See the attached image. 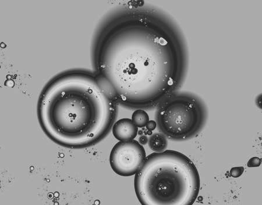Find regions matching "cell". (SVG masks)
<instances>
[{
  "instance_id": "12",
  "label": "cell",
  "mask_w": 262,
  "mask_h": 205,
  "mask_svg": "<svg viewBox=\"0 0 262 205\" xmlns=\"http://www.w3.org/2000/svg\"><path fill=\"white\" fill-rule=\"evenodd\" d=\"M148 141H149V139H148L147 136L145 135H142L140 138H139L138 142L142 145H144L148 142Z\"/></svg>"
},
{
  "instance_id": "6",
  "label": "cell",
  "mask_w": 262,
  "mask_h": 205,
  "mask_svg": "<svg viewBox=\"0 0 262 205\" xmlns=\"http://www.w3.org/2000/svg\"><path fill=\"white\" fill-rule=\"evenodd\" d=\"M112 130L115 138L122 142L133 140L138 134V127L128 118L118 119L114 123Z\"/></svg>"
},
{
  "instance_id": "9",
  "label": "cell",
  "mask_w": 262,
  "mask_h": 205,
  "mask_svg": "<svg viewBox=\"0 0 262 205\" xmlns=\"http://www.w3.org/2000/svg\"><path fill=\"white\" fill-rule=\"evenodd\" d=\"M244 172L243 167H235L230 170V175L232 177L236 178L242 176Z\"/></svg>"
},
{
  "instance_id": "11",
  "label": "cell",
  "mask_w": 262,
  "mask_h": 205,
  "mask_svg": "<svg viewBox=\"0 0 262 205\" xmlns=\"http://www.w3.org/2000/svg\"><path fill=\"white\" fill-rule=\"evenodd\" d=\"M158 127L157 122L154 120H149L146 126V129L149 131H154Z\"/></svg>"
},
{
  "instance_id": "7",
  "label": "cell",
  "mask_w": 262,
  "mask_h": 205,
  "mask_svg": "<svg viewBox=\"0 0 262 205\" xmlns=\"http://www.w3.org/2000/svg\"><path fill=\"white\" fill-rule=\"evenodd\" d=\"M149 147L154 152H162L166 150L168 146V140L166 136L162 132L152 134L149 141Z\"/></svg>"
},
{
  "instance_id": "5",
  "label": "cell",
  "mask_w": 262,
  "mask_h": 205,
  "mask_svg": "<svg viewBox=\"0 0 262 205\" xmlns=\"http://www.w3.org/2000/svg\"><path fill=\"white\" fill-rule=\"evenodd\" d=\"M144 147L137 140L119 141L112 149L109 162L118 176L130 177L136 174L146 157Z\"/></svg>"
},
{
  "instance_id": "2",
  "label": "cell",
  "mask_w": 262,
  "mask_h": 205,
  "mask_svg": "<svg viewBox=\"0 0 262 205\" xmlns=\"http://www.w3.org/2000/svg\"><path fill=\"white\" fill-rule=\"evenodd\" d=\"M117 104L96 74L71 71L56 77L42 91L38 118L55 143L82 149L98 143L108 133Z\"/></svg>"
},
{
  "instance_id": "1",
  "label": "cell",
  "mask_w": 262,
  "mask_h": 205,
  "mask_svg": "<svg viewBox=\"0 0 262 205\" xmlns=\"http://www.w3.org/2000/svg\"><path fill=\"white\" fill-rule=\"evenodd\" d=\"M96 75L120 104L150 109L183 80L185 54L180 33L157 11L131 8L107 21L94 49Z\"/></svg>"
},
{
  "instance_id": "10",
  "label": "cell",
  "mask_w": 262,
  "mask_h": 205,
  "mask_svg": "<svg viewBox=\"0 0 262 205\" xmlns=\"http://www.w3.org/2000/svg\"><path fill=\"white\" fill-rule=\"evenodd\" d=\"M261 160L258 157H253L248 161L247 166L248 168H257L260 166Z\"/></svg>"
},
{
  "instance_id": "3",
  "label": "cell",
  "mask_w": 262,
  "mask_h": 205,
  "mask_svg": "<svg viewBox=\"0 0 262 205\" xmlns=\"http://www.w3.org/2000/svg\"><path fill=\"white\" fill-rule=\"evenodd\" d=\"M200 188L196 166L176 151L152 153L135 175V194L142 205H191Z\"/></svg>"
},
{
  "instance_id": "8",
  "label": "cell",
  "mask_w": 262,
  "mask_h": 205,
  "mask_svg": "<svg viewBox=\"0 0 262 205\" xmlns=\"http://www.w3.org/2000/svg\"><path fill=\"white\" fill-rule=\"evenodd\" d=\"M131 119L135 125L141 128L146 127L147 124L150 120L149 115L145 110L141 109L135 110Z\"/></svg>"
},
{
  "instance_id": "4",
  "label": "cell",
  "mask_w": 262,
  "mask_h": 205,
  "mask_svg": "<svg viewBox=\"0 0 262 205\" xmlns=\"http://www.w3.org/2000/svg\"><path fill=\"white\" fill-rule=\"evenodd\" d=\"M206 111L201 101L187 93L174 94L158 105L156 121L167 138L182 141L191 138L204 126Z\"/></svg>"
}]
</instances>
